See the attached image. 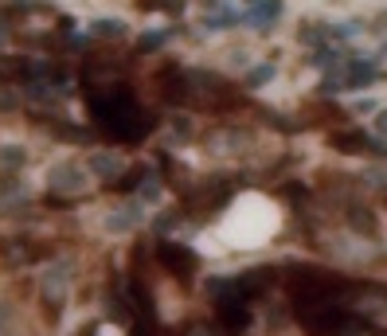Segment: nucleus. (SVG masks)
Here are the masks:
<instances>
[{"label": "nucleus", "mask_w": 387, "mask_h": 336, "mask_svg": "<svg viewBox=\"0 0 387 336\" xmlns=\"http://www.w3.org/2000/svg\"><path fill=\"white\" fill-rule=\"evenodd\" d=\"M90 109H94V121H98L102 129H109V133H118L121 141H133V137H141L145 129H153V121L141 114V106L133 102V94H129V90L94 94Z\"/></svg>", "instance_id": "f257e3e1"}, {"label": "nucleus", "mask_w": 387, "mask_h": 336, "mask_svg": "<svg viewBox=\"0 0 387 336\" xmlns=\"http://www.w3.org/2000/svg\"><path fill=\"white\" fill-rule=\"evenodd\" d=\"M86 176H90V168H82L79 160H59V165L47 168V184L55 196H79V192H86Z\"/></svg>", "instance_id": "f03ea898"}, {"label": "nucleus", "mask_w": 387, "mask_h": 336, "mask_svg": "<svg viewBox=\"0 0 387 336\" xmlns=\"http://www.w3.org/2000/svg\"><path fill=\"white\" fill-rule=\"evenodd\" d=\"M67 289H70V274H67V266H51L47 274H43L40 293H43V305H47L55 316H59V313H63V305H67Z\"/></svg>", "instance_id": "7ed1b4c3"}, {"label": "nucleus", "mask_w": 387, "mask_h": 336, "mask_svg": "<svg viewBox=\"0 0 387 336\" xmlns=\"http://www.w3.org/2000/svg\"><path fill=\"white\" fill-rule=\"evenodd\" d=\"M157 258H160V262H165V266L172 270V274H180V277L196 274V266H199L196 250H192V247H184V243H160V247H157Z\"/></svg>", "instance_id": "20e7f679"}, {"label": "nucleus", "mask_w": 387, "mask_h": 336, "mask_svg": "<svg viewBox=\"0 0 387 336\" xmlns=\"http://www.w3.org/2000/svg\"><path fill=\"white\" fill-rule=\"evenodd\" d=\"M250 145V133L243 125H231V129H215L208 137V148H215V153H238V148Z\"/></svg>", "instance_id": "39448f33"}, {"label": "nucleus", "mask_w": 387, "mask_h": 336, "mask_svg": "<svg viewBox=\"0 0 387 336\" xmlns=\"http://www.w3.org/2000/svg\"><path fill=\"white\" fill-rule=\"evenodd\" d=\"M282 12V0H247V12H243V20L250 28H270V24L278 20Z\"/></svg>", "instance_id": "423d86ee"}, {"label": "nucleus", "mask_w": 387, "mask_h": 336, "mask_svg": "<svg viewBox=\"0 0 387 336\" xmlns=\"http://www.w3.org/2000/svg\"><path fill=\"white\" fill-rule=\"evenodd\" d=\"M86 168H90V176H98V180H118L121 157H118V153H90Z\"/></svg>", "instance_id": "0eeeda50"}, {"label": "nucleus", "mask_w": 387, "mask_h": 336, "mask_svg": "<svg viewBox=\"0 0 387 336\" xmlns=\"http://www.w3.org/2000/svg\"><path fill=\"white\" fill-rule=\"evenodd\" d=\"M141 223V208H133V204H129V208H114L106 215V231H114V235H126V231H133Z\"/></svg>", "instance_id": "6e6552de"}, {"label": "nucleus", "mask_w": 387, "mask_h": 336, "mask_svg": "<svg viewBox=\"0 0 387 336\" xmlns=\"http://www.w3.org/2000/svg\"><path fill=\"white\" fill-rule=\"evenodd\" d=\"M333 145H337V153H367L372 137L360 129H348V133H333Z\"/></svg>", "instance_id": "1a4fd4ad"}, {"label": "nucleus", "mask_w": 387, "mask_h": 336, "mask_svg": "<svg viewBox=\"0 0 387 336\" xmlns=\"http://www.w3.org/2000/svg\"><path fill=\"white\" fill-rule=\"evenodd\" d=\"M90 31H94V36H102V40H121V36H126V20H114V16H98V20L90 24Z\"/></svg>", "instance_id": "9d476101"}, {"label": "nucleus", "mask_w": 387, "mask_h": 336, "mask_svg": "<svg viewBox=\"0 0 387 336\" xmlns=\"http://www.w3.org/2000/svg\"><path fill=\"white\" fill-rule=\"evenodd\" d=\"M278 75V67L274 63H262V67H255V70H247V79H243V86L247 90H258V86H266L270 79Z\"/></svg>", "instance_id": "9b49d317"}, {"label": "nucleus", "mask_w": 387, "mask_h": 336, "mask_svg": "<svg viewBox=\"0 0 387 336\" xmlns=\"http://www.w3.org/2000/svg\"><path fill=\"white\" fill-rule=\"evenodd\" d=\"M348 223H352L360 235H372V231H376V219H372V211H364V208H352V211H348Z\"/></svg>", "instance_id": "f8f14e48"}, {"label": "nucleus", "mask_w": 387, "mask_h": 336, "mask_svg": "<svg viewBox=\"0 0 387 336\" xmlns=\"http://www.w3.org/2000/svg\"><path fill=\"white\" fill-rule=\"evenodd\" d=\"M24 160H28V153H24L20 145H4V148H0V165H4V168H24Z\"/></svg>", "instance_id": "ddd939ff"}, {"label": "nucleus", "mask_w": 387, "mask_h": 336, "mask_svg": "<svg viewBox=\"0 0 387 336\" xmlns=\"http://www.w3.org/2000/svg\"><path fill=\"white\" fill-rule=\"evenodd\" d=\"M169 40H172V31H145V36H141V51H157Z\"/></svg>", "instance_id": "4468645a"}, {"label": "nucleus", "mask_w": 387, "mask_h": 336, "mask_svg": "<svg viewBox=\"0 0 387 336\" xmlns=\"http://www.w3.org/2000/svg\"><path fill=\"white\" fill-rule=\"evenodd\" d=\"M141 199L145 204H160V184L153 176H149V184H141Z\"/></svg>", "instance_id": "2eb2a0df"}, {"label": "nucleus", "mask_w": 387, "mask_h": 336, "mask_svg": "<svg viewBox=\"0 0 387 336\" xmlns=\"http://www.w3.org/2000/svg\"><path fill=\"white\" fill-rule=\"evenodd\" d=\"M16 192H24V184H20V176L12 172V176L0 180V196H16Z\"/></svg>", "instance_id": "dca6fc26"}, {"label": "nucleus", "mask_w": 387, "mask_h": 336, "mask_svg": "<svg viewBox=\"0 0 387 336\" xmlns=\"http://www.w3.org/2000/svg\"><path fill=\"white\" fill-rule=\"evenodd\" d=\"M367 184H372V188H387V172H384V168H372V172H367Z\"/></svg>", "instance_id": "f3484780"}, {"label": "nucleus", "mask_w": 387, "mask_h": 336, "mask_svg": "<svg viewBox=\"0 0 387 336\" xmlns=\"http://www.w3.org/2000/svg\"><path fill=\"white\" fill-rule=\"evenodd\" d=\"M8 109H16V94H12V90H0V114H8Z\"/></svg>", "instance_id": "a211bd4d"}, {"label": "nucleus", "mask_w": 387, "mask_h": 336, "mask_svg": "<svg viewBox=\"0 0 387 336\" xmlns=\"http://www.w3.org/2000/svg\"><path fill=\"white\" fill-rule=\"evenodd\" d=\"M172 129H176L180 137H188V133H192V121H188V118H172Z\"/></svg>", "instance_id": "6ab92c4d"}, {"label": "nucleus", "mask_w": 387, "mask_h": 336, "mask_svg": "<svg viewBox=\"0 0 387 336\" xmlns=\"http://www.w3.org/2000/svg\"><path fill=\"white\" fill-rule=\"evenodd\" d=\"M376 109H379L376 98H360V102H356V114H376Z\"/></svg>", "instance_id": "aec40b11"}, {"label": "nucleus", "mask_w": 387, "mask_h": 336, "mask_svg": "<svg viewBox=\"0 0 387 336\" xmlns=\"http://www.w3.org/2000/svg\"><path fill=\"white\" fill-rule=\"evenodd\" d=\"M376 129L387 137V109H376Z\"/></svg>", "instance_id": "412c9836"}, {"label": "nucleus", "mask_w": 387, "mask_h": 336, "mask_svg": "<svg viewBox=\"0 0 387 336\" xmlns=\"http://www.w3.org/2000/svg\"><path fill=\"white\" fill-rule=\"evenodd\" d=\"M192 336H208V328L199 325V328H192Z\"/></svg>", "instance_id": "4be33fe9"}, {"label": "nucleus", "mask_w": 387, "mask_h": 336, "mask_svg": "<svg viewBox=\"0 0 387 336\" xmlns=\"http://www.w3.org/2000/svg\"><path fill=\"white\" fill-rule=\"evenodd\" d=\"M133 336H149V333H145V328H137V333H133Z\"/></svg>", "instance_id": "5701e85b"}]
</instances>
